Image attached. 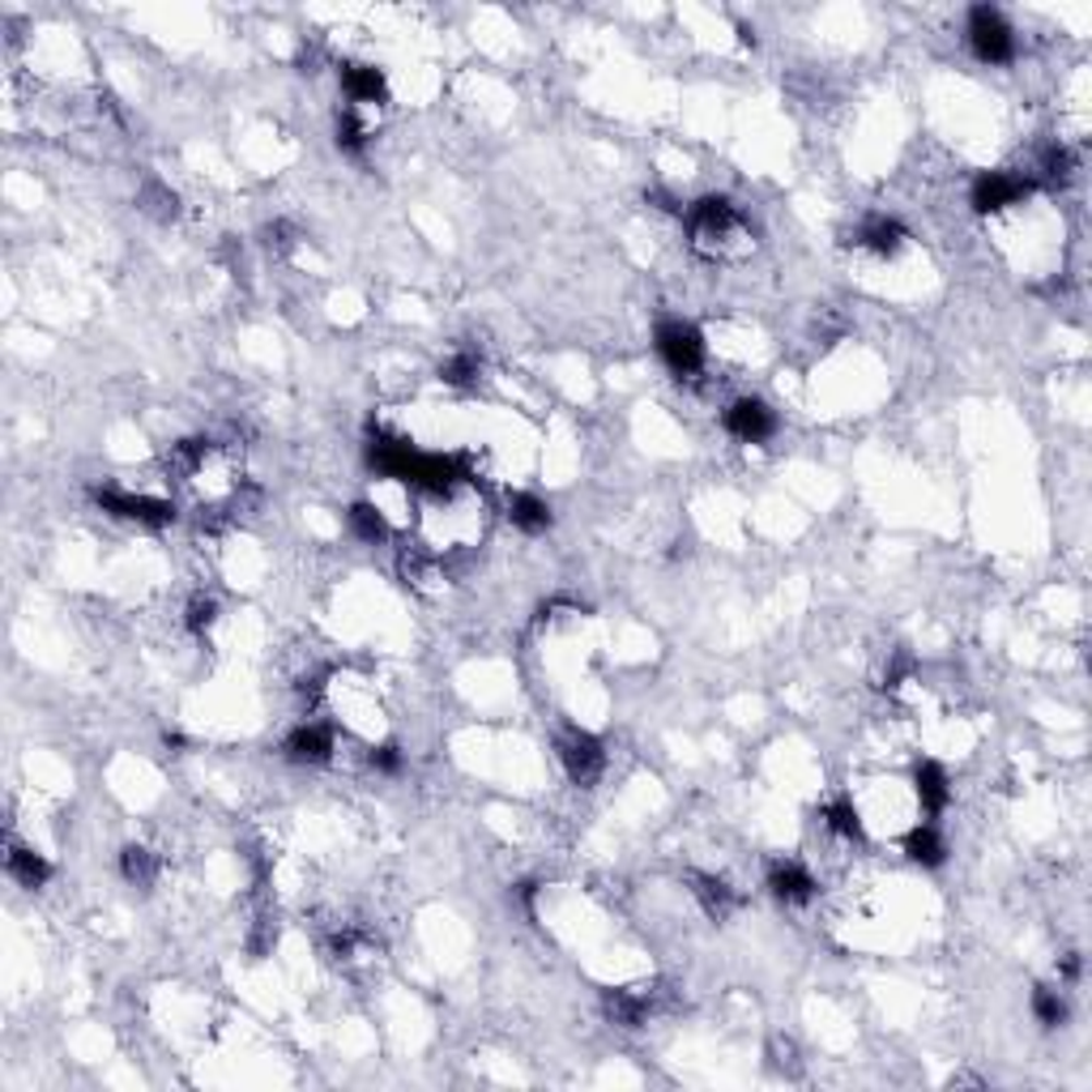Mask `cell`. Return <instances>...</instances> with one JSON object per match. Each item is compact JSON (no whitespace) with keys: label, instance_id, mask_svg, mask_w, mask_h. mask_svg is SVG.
<instances>
[{"label":"cell","instance_id":"1","mask_svg":"<svg viewBox=\"0 0 1092 1092\" xmlns=\"http://www.w3.org/2000/svg\"><path fill=\"white\" fill-rule=\"evenodd\" d=\"M688 227H692V240L700 252H726L735 235H743V218L735 209V201L726 197H700L688 209Z\"/></svg>","mask_w":1092,"mask_h":1092},{"label":"cell","instance_id":"2","mask_svg":"<svg viewBox=\"0 0 1092 1092\" xmlns=\"http://www.w3.org/2000/svg\"><path fill=\"white\" fill-rule=\"evenodd\" d=\"M969 48L982 64H1011L1016 60V35L998 9L978 4L969 13Z\"/></svg>","mask_w":1092,"mask_h":1092},{"label":"cell","instance_id":"3","mask_svg":"<svg viewBox=\"0 0 1092 1092\" xmlns=\"http://www.w3.org/2000/svg\"><path fill=\"white\" fill-rule=\"evenodd\" d=\"M657 354L675 376H695L708 359V347L692 320H666L657 325Z\"/></svg>","mask_w":1092,"mask_h":1092},{"label":"cell","instance_id":"4","mask_svg":"<svg viewBox=\"0 0 1092 1092\" xmlns=\"http://www.w3.org/2000/svg\"><path fill=\"white\" fill-rule=\"evenodd\" d=\"M95 503H99L102 512L120 517V521H137V525H154V530H162V525L175 521V503L154 496H133V492H116V487H95Z\"/></svg>","mask_w":1092,"mask_h":1092},{"label":"cell","instance_id":"5","mask_svg":"<svg viewBox=\"0 0 1092 1092\" xmlns=\"http://www.w3.org/2000/svg\"><path fill=\"white\" fill-rule=\"evenodd\" d=\"M559 764L577 786H594L606 768V751L590 730H568L559 739Z\"/></svg>","mask_w":1092,"mask_h":1092},{"label":"cell","instance_id":"6","mask_svg":"<svg viewBox=\"0 0 1092 1092\" xmlns=\"http://www.w3.org/2000/svg\"><path fill=\"white\" fill-rule=\"evenodd\" d=\"M1029 180L1024 175H1011V171H982L973 180V193H969V205L978 214H1003L1007 205H1020L1029 197Z\"/></svg>","mask_w":1092,"mask_h":1092},{"label":"cell","instance_id":"7","mask_svg":"<svg viewBox=\"0 0 1092 1092\" xmlns=\"http://www.w3.org/2000/svg\"><path fill=\"white\" fill-rule=\"evenodd\" d=\"M726 432L743 445H764L777 436V414L760 398H739L726 410Z\"/></svg>","mask_w":1092,"mask_h":1092},{"label":"cell","instance_id":"8","mask_svg":"<svg viewBox=\"0 0 1092 1092\" xmlns=\"http://www.w3.org/2000/svg\"><path fill=\"white\" fill-rule=\"evenodd\" d=\"M287 760H295V764H325L329 755H333V730L329 726H320V721H303L295 726L291 735H287Z\"/></svg>","mask_w":1092,"mask_h":1092},{"label":"cell","instance_id":"9","mask_svg":"<svg viewBox=\"0 0 1092 1092\" xmlns=\"http://www.w3.org/2000/svg\"><path fill=\"white\" fill-rule=\"evenodd\" d=\"M768 893L777 896L781 905H806L815 896V875L802 862H777L768 871Z\"/></svg>","mask_w":1092,"mask_h":1092},{"label":"cell","instance_id":"10","mask_svg":"<svg viewBox=\"0 0 1092 1092\" xmlns=\"http://www.w3.org/2000/svg\"><path fill=\"white\" fill-rule=\"evenodd\" d=\"M913 794H918V802H922V811H926V815H939V811H947V802H951V781H947L944 764L922 760V764L913 768Z\"/></svg>","mask_w":1092,"mask_h":1092},{"label":"cell","instance_id":"11","mask_svg":"<svg viewBox=\"0 0 1092 1092\" xmlns=\"http://www.w3.org/2000/svg\"><path fill=\"white\" fill-rule=\"evenodd\" d=\"M4 871H9V879H17L22 888H44L51 879L48 858H44L39 849L17 845V841H9V849H4Z\"/></svg>","mask_w":1092,"mask_h":1092},{"label":"cell","instance_id":"12","mask_svg":"<svg viewBox=\"0 0 1092 1092\" xmlns=\"http://www.w3.org/2000/svg\"><path fill=\"white\" fill-rule=\"evenodd\" d=\"M342 90L350 102H385L389 99V82L376 64H342Z\"/></svg>","mask_w":1092,"mask_h":1092},{"label":"cell","instance_id":"13","mask_svg":"<svg viewBox=\"0 0 1092 1092\" xmlns=\"http://www.w3.org/2000/svg\"><path fill=\"white\" fill-rule=\"evenodd\" d=\"M905 858H909V862H918V866H944L947 862L944 833H939L935 824H918V828H909V837H905Z\"/></svg>","mask_w":1092,"mask_h":1092},{"label":"cell","instance_id":"14","mask_svg":"<svg viewBox=\"0 0 1092 1092\" xmlns=\"http://www.w3.org/2000/svg\"><path fill=\"white\" fill-rule=\"evenodd\" d=\"M508 521L521 530V534H543L550 530V503L534 492H517L508 499Z\"/></svg>","mask_w":1092,"mask_h":1092},{"label":"cell","instance_id":"15","mask_svg":"<svg viewBox=\"0 0 1092 1092\" xmlns=\"http://www.w3.org/2000/svg\"><path fill=\"white\" fill-rule=\"evenodd\" d=\"M905 227L896 222V218H871L862 231H858V244L862 248H871L875 256H896V252L905 248Z\"/></svg>","mask_w":1092,"mask_h":1092},{"label":"cell","instance_id":"16","mask_svg":"<svg viewBox=\"0 0 1092 1092\" xmlns=\"http://www.w3.org/2000/svg\"><path fill=\"white\" fill-rule=\"evenodd\" d=\"M692 884H695L692 888L695 900H700V905H704V913H708V918H717V922H721V918L735 909V900H739L735 888H730L726 879H717V875H695Z\"/></svg>","mask_w":1092,"mask_h":1092},{"label":"cell","instance_id":"17","mask_svg":"<svg viewBox=\"0 0 1092 1092\" xmlns=\"http://www.w3.org/2000/svg\"><path fill=\"white\" fill-rule=\"evenodd\" d=\"M606 1016H610L615 1024H623V1029H641L648 1016V998L645 994H632V991L606 994Z\"/></svg>","mask_w":1092,"mask_h":1092},{"label":"cell","instance_id":"18","mask_svg":"<svg viewBox=\"0 0 1092 1092\" xmlns=\"http://www.w3.org/2000/svg\"><path fill=\"white\" fill-rule=\"evenodd\" d=\"M824 824L833 837H845V841H858L862 837V811L853 806V798H833L824 806Z\"/></svg>","mask_w":1092,"mask_h":1092},{"label":"cell","instance_id":"19","mask_svg":"<svg viewBox=\"0 0 1092 1092\" xmlns=\"http://www.w3.org/2000/svg\"><path fill=\"white\" fill-rule=\"evenodd\" d=\"M347 521L354 530V538H363V543H385L389 538V521H385V512L376 503H354L347 512Z\"/></svg>","mask_w":1092,"mask_h":1092},{"label":"cell","instance_id":"20","mask_svg":"<svg viewBox=\"0 0 1092 1092\" xmlns=\"http://www.w3.org/2000/svg\"><path fill=\"white\" fill-rule=\"evenodd\" d=\"M478 372H483V359H478L474 350H457V354H448L445 363H440V380L452 385V389L474 385V380H478Z\"/></svg>","mask_w":1092,"mask_h":1092},{"label":"cell","instance_id":"21","mask_svg":"<svg viewBox=\"0 0 1092 1092\" xmlns=\"http://www.w3.org/2000/svg\"><path fill=\"white\" fill-rule=\"evenodd\" d=\"M120 871H124V879H129V884L146 888V884H154V875H158V862H154V853H149L146 845H124V853H120Z\"/></svg>","mask_w":1092,"mask_h":1092},{"label":"cell","instance_id":"22","mask_svg":"<svg viewBox=\"0 0 1092 1092\" xmlns=\"http://www.w3.org/2000/svg\"><path fill=\"white\" fill-rule=\"evenodd\" d=\"M1033 1016L1042 1020L1045 1029H1058V1024L1067 1020V998H1063V991L1038 986V991H1033Z\"/></svg>","mask_w":1092,"mask_h":1092},{"label":"cell","instance_id":"23","mask_svg":"<svg viewBox=\"0 0 1092 1092\" xmlns=\"http://www.w3.org/2000/svg\"><path fill=\"white\" fill-rule=\"evenodd\" d=\"M338 149L342 154H363L367 149V124L354 116V107H347L338 116Z\"/></svg>","mask_w":1092,"mask_h":1092},{"label":"cell","instance_id":"24","mask_svg":"<svg viewBox=\"0 0 1092 1092\" xmlns=\"http://www.w3.org/2000/svg\"><path fill=\"white\" fill-rule=\"evenodd\" d=\"M1071 171H1076V154L1067 146H1049L1042 154V175L1049 184H1067L1071 180Z\"/></svg>","mask_w":1092,"mask_h":1092},{"label":"cell","instance_id":"25","mask_svg":"<svg viewBox=\"0 0 1092 1092\" xmlns=\"http://www.w3.org/2000/svg\"><path fill=\"white\" fill-rule=\"evenodd\" d=\"M214 619H218V602H214V597L197 594L193 602H189V628H193L197 636L214 628Z\"/></svg>","mask_w":1092,"mask_h":1092},{"label":"cell","instance_id":"26","mask_svg":"<svg viewBox=\"0 0 1092 1092\" xmlns=\"http://www.w3.org/2000/svg\"><path fill=\"white\" fill-rule=\"evenodd\" d=\"M367 764L376 768V773H401V751L393 743H376L372 751H367Z\"/></svg>","mask_w":1092,"mask_h":1092},{"label":"cell","instance_id":"27","mask_svg":"<svg viewBox=\"0 0 1092 1092\" xmlns=\"http://www.w3.org/2000/svg\"><path fill=\"white\" fill-rule=\"evenodd\" d=\"M1063 978H1067V982L1080 978V956H1067V960H1063Z\"/></svg>","mask_w":1092,"mask_h":1092}]
</instances>
